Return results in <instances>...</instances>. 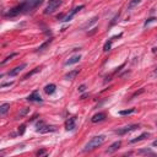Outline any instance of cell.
Returning a JSON list of instances; mask_svg holds the SVG:
<instances>
[{
  "mask_svg": "<svg viewBox=\"0 0 157 157\" xmlns=\"http://www.w3.org/2000/svg\"><path fill=\"white\" fill-rule=\"evenodd\" d=\"M41 3H42V0H25L24 3H21L19 5L14 6L13 9H10L5 14V16L6 17H15L20 14H24V13H27V11H31V10L36 9Z\"/></svg>",
  "mask_w": 157,
  "mask_h": 157,
  "instance_id": "1",
  "label": "cell"
},
{
  "mask_svg": "<svg viewBox=\"0 0 157 157\" xmlns=\"http://www.w3.org/2000/svg\"><path fill=\"white\" fill-rule=\"evenodd\" d=\"M106 141V135H97V136H93L84 147V152H89V151H92L95 148H97L98 146H101L103 142Z\"/></svg>",
  "mask_w": 157,
  "mask_h": 157,
  "instance_id": "2",
  "label": "cell"
},
{
  "mask_svg": "<svg viewBox=\"0 0 157 157\" xmlns=\"http://www.w3.org/2000/svg\"><path fill=\"white\" fill-rule=\"evenodd\" d=\"M63 4V0H50L49 4L47 5L46 10H44V14L48 15V14H53L57 9H59V6Z\"/></svg>",
  "mask_w": 157,
  "mask_h": 157,
  "instance_id": "3",
  "label": "cell"
},
{
  "mask_svg": "<svg viewBox=\"0 0 157 157\" xmlns=\"http://www.w3.org/2000/svg\"><path fill=\"white\" fill-rule=\"evenodd\" d=\"M84 8H85V5H78V6L74 8L69 14H66V15L64 16V19H63L61 21H63V22H69V21H71V20H72V17H74L78 11H80L81 9H84Z\"/></svg>",
  "mask_w": 157,
  "mask_h": 157,
  "instance_id": "4",
  "label": "cell"
},
{
  "mask_svg": "<svg viewBox=\"0 0 157 157\" xmlns=\"http://www.w3.org/2000/svg\"><path fill=\"white\" fill-rule=\"evenodd\" d=\"M135 129H139V124H130V125H126V126H124V128H120V129L115 130V133H117L118 135H125L126 133L133 131V130H135Z\"/></svg>",
  "mask_w": 157,
  "mask_h": 157,
  "instance_id": "5",
  "label": "cell"
},
{
  "mask_svg": "<svg viewBox=\"0 0 157 157\" xmlns=\"http://www.w3.org/2000/svg\"><path fill=\"white\" fill-rule=\"evenodd\" d=\"M26 66H27V64H26V63H24V64L19 65V66L14 68L13 70H10V71L8 72V75H9V76H11V77H13V76H16V75H19V74H20V72H21Z\"/></svg>",
  "mask_w": 157,
  "mask_h": 157,
  "instance_id": "6",
  "label": "cell"
},
{
  "mask_svg": "<svg viewBox=\"0 0 157 157\" xmlns=\"http://www.w3.org/2000/svg\"><path fill=\"white\" fill-rule=\"evenodd\" d=\"M75 126H76V117H71V118H69V119L65 122V129H66L68 131L74 130Z\"/></svg>",
  "mask_w": 157,
  "mask_h": 157,
  "instance_id": "7",
  "label": "cell"
},
{
  "mask_svg": "<svg viewBox=\"0 0 157 157\" xmlns=\"http://www.w3.org/2000/svg\"><path fill=\"white\" fill-rule=\"evenodd\" d=\"M27 101H28V102H43V100H42V97H41V95H39L38 91H33V92L27 97Z\"/></svg>",
  "mask_w": 157,
  "mask_h": 157,
  "instance_id": "8",
  "label": "cell"
},
{
  "mask_svg": "<svg viewBox=\"0 0 157 157\" xmlns=\"http://www.w3.org/2000/svg\"><path fill=\"white\" fill-rule=\"evenodd\" d=\"M122 146V141L120 140H118V141H115V142H113L107 150H106V152L107 153H113V152H115V151H118L119 150V147Z\"/></svg>",
  "mask_w": 157,
  "mask_h": 157,
  "instance_id": "9",
  "label": "cell"
},
{
  "mask_svg": "<svg viewBox=\"0 0 157 157\" xmlns=\"http://www.w3.org/2000/svg\"><path fill=\"white\" fill-rule=\"evenodd\" d=\"M80 59H81V55L80 54H76V55H72V57H70L65 63H64V65L65 66H68V65H72V64H76V63H78L80 61Z\"/></svg>",
  "mask_w": 157,
  "mask_h": 157,
  "instance_id": "10",
  "label": "cell"
},
{
  "mask_svg": "<svg viewBox=\"0 0 157 157\" xmlns=\"http://www.w3.org/2000/svg\"><path fill=\"white\" fill-rule=\"evenodd\" d=\"M104 119H106V113L101 112V113L95 114V115L91 118V122H92V123H100V122H103Z\"/></svg>",
  "mask_w": 157,
  "mask_h": 157,
  "instance_id": "11",
  "label": "cell"
},
{
  "mask_svg": "<svg viewBox=\"0 0 157 157\" xmlns=\"http://www.w3.org/2000/svg\"><path fill=\"white\" fill-rule=\"evenodd\" d=\"M55 130H57L55 126H53V125H47V124H46L43 128L38 129L37 131L41 133V134H46V133H53V131H55Z\"/></svg>",
  "mask_w": 157,
  "mask_h": 157,
  "instance_id": "12",
  "label": "cell"
},
{
  "mask_svg": "<svg viewBox=\"0 0 157 157\" xmlns=\"http://www.w3.org/2000/svg\"><path fill=\"white\" fill-rule=\"evenodd\" d=\"M78 72H80V70H78V69L71 70V71H69L68 74H65L64 78H65V80H72V78H75V77L78 75Z\"/></svg>",
  "mask_w": 157,
  "mask_h": 157,
  "instance_id": "13",
  "label": "cell"
},
{
  "mask_svg": "<svg viewBox=\"0 0 157 157\" xmlns=\"http://www.w3.org/2000/svg\"><path fill=\"white\" fill-rule=\"evenodd\" d=\"M55 90H57V86H55L54 84H49V85H47V86L44 87V92H46L47 95H53V93L55 92Z\"/></svg>",
  "mask_w": 157,
  "mask_h": 157,
  "instance_id": "14",
  "label": "cell"
},
{
  "mask_svg": "<svg viewBox=\"0 0 157 157\" xmlns=\"http://www.w3.org/2000/svg\"><path fill=\"white\" fill-rule=\"evenodd\" d=\"M148 133H142L141 135H139L137 137H135V139H131L130 140V144H135V142H139V141H141V140H145L146 137H148Z\"/></svg>",
  "mask_w": 157,
  "mask_h": 157,
  "instance_id": "15",
  "label": "cell"
},
{
  "mask_svg": "<svg viewBox=\"0 0 157 157\" xmlns=\"http://www.w3.org/2000/svg\"><path fill=\"white\" fill-rule=\"evenodd\" d=\"M52 42H53V38H49V39H47L44 43H42V44H41V46H39V47L36 49V52H42V50H44V49H46V48H47V47H48V46H49Z\"/></svg>",
  "mask_w": 157,
  "mask_h": 157,
  "instance_id": "16",
  "label": "cell"
},
{
  "mask_svg": "<svg viewBox=\"0 0 157 157\" xmlns=\"http://www.w3.org/2000/svg\"><path fill=\"white\" fill-rule=\"evenodd\" d=\"M9 109H10V104H9V103H3L2 106H0V114L5 115Z\"/></svg>",
  "mask_w": 157,
  "mask_h": 157,
  "instance_id": "17",
  "label": "cell"
},
{
  "mask_svg": "<svg viewBox=\"0 0 157 157\" xmlns=\"http://www.w3.org/2000/svg\"><path fill=\"white\" fill-rule=\"evenodd\" d=\"M38 71H41V68H35L33 70H31L30 72H27V74L24 76V80H26V78H28V77H31L32 75H35V74L38 72Z\"/></svg>",
  "mask_w": 157,
  "mask_h": 157,
  "instance_id": "18",
  "label": "cell"
},
{
  "mask_svg": "<svg viewBox=\"0 0 157 157\" xmlns=\"http://www.w3.org/2000/svg\"><path fill=\"white\" fill-rule=\"evenodd\" d=\"M113 41H114V38H111L108 42H106V44H104V47H103V50H104V52H109V50H111Z\"/></svg>",
  "mask_w": 157,
  "mask_h": 157,
  "instance_id": "19",
  "label": "cell"
},
{
  "mask_svg": "<svg viewBox=\"0 0 157 157\" xmlns=\"http://www.w3.org/2000/svg\"><path fill=\"white\" fill-rule=\"evenodd\" d=\"M137 153L139 155H153V151L151 150V148H144V150H139L137 151Z\"/></svg>",
  "mask_w": 157,
  "mask_h": 157,
  "instance_id": "20",
  "label": "cell"
},
{
  "mask_svg": "<svg viewBox=\"0 0 157 157\" xmlns=\"http://www.w3.org/2000/svg\"><path fill=\"white\" fill-rule=\"evenodd\" d=\"M134 112H135L134 108H131V109H125V111H120V112H119V115H129V114H131V113H134Z\"/></svg>",
  "mask_w": 157,
  "mask_h": 157,
  "instance_id": "21",
  "label": "cell"
},
{
  "mask_svg": "<svg viewBox=\"0 0 157 157\" xmlns=\"http://www.w3.org/2000/svg\"><path fill=\"white\" fill-rule=\"evenodd\" d=\"M140 3V0H130V3L128 4V9L130 10V9H133V8H135L137 4Z\"/></svg>",
  "mask_w": 157,
  "mask_h": 157,
  "instance_id": "22",
  "label": "cell"
},
{
  "mask_svg": "<svg viewBox=\"0 0 157 157\" xmlns=\"http://www.w3.org/2000/svg\"><path fill=\"white\" fill-rule=\"evenodd\" d=\"M16 55H17V53H13V54H10L9 57H6V58H5V59H4V60H3L2 63H0V64H2V65L6 64V63H8V61H9L10 59H13V58H14V57H16Z\"/></svg>",
  "mask_w": 157,
  "mask_h": 157,
  "instance_id": "23",
  "label": "cell"
},
{
  "mask_svg": "<svg viewBox=\"0 0 157 157\" xmlns=\"http://www.w3.org/2000/svg\"><path fill=\"white\" fill-rule=\"evenodd\" d=\"M25 130H26V125L25 124H21L19 126V135H24L25 134Z\"/></svg>",
  "mask_w": 157,
  "mask_h": 157,
  "instance_id": "24",
  "label": "cell"
},
{
  "mask_svg": "<svg viewBox=\"0 0 157 157\" xmlns=\"http://www.w3.org/2000/svg\"><path fill=\"white\" fill-rule=\"evenodd\" d=\"M97 20H98V17H97V16H95V17H93V19H92V20H91L90 22H87V24L85 25V27H90L91 25H93V24H96V21H97Z\"/></svg>",
  "mask_w": 157,
  "mask_h": 157,
  "instance_id": "25",
  "label": "cell"
},
{
  "mask_svg": "<svg viewBox=\"0 0 157 157\" xmlns=\"http://www.w3.org/2000/svg\"><path fill=\"white\" fill-rule=\"evenodd\" d=\"M44 125H46V123H44L43 120H39V122H37V123H36V128H37V130H38V129H41V128H43Z\"/></svg>",
  "mask_w": 157,
  "mask_h": 157,
  "instance_id": "26",
  "label": "cell"
},
{
  "mask_svg": "<svg viewBox=\"0 0 157 157\" xmlns=\"http://www.w3.org/2000/svg\"><path fill=\"white\" fill-rule=\"evenodd\" d=\"M155 20H156V17H148V19H147V20L145 21V24H144V27H146V26H147L148 24H151V22H153Z\"/></svg>",
  "mask_w": 157,
  "mask_h": 157,
  "instance_id": "27",
  "label": "cell"
},
{
  "mask_svg": "<svg viewBox=\"0 0 157 157\" xmlns=\"http://www.w3.org/2000/svg\"><path fill=\"white\" fill-rule=\"evenodd\" d=\"M28 112H30V108H25V109H22V111L20 112V114H19V115H20V117H24V115H26Z\"/></svg>",
  "mask_w": 157,
  "mask_h": 157,
  "instance_id": "28",
  "label": "cell"
},
{
  "mask_svg": "<svg viewBox=\"0 0 157 157\" xmlns=\"http://www.w3.org/2000/svg\"><path fill=\"white\" fill-rule=\"evenodd\" d=\"M14 85V82L13 81H10V82H5V84H2V85H0V87H2V89H4V87H8V86H13Z\"/></svg>",
  "mask_w": 157,
  "mask_h": 157,
  "instance_id": "29",
  "label": "cell"
},
{
  "mask_svg": "<svg viewBox=\"0 0 157 157\" xmlns=\"http://www.w3.org/2000/svg\"><path fill=\"white\" fill-rule=\"evenodd\" d=\"M43 155H47L46 150H39V151H37V156H43Z\"/></svg>",
  "mask_w": 157,
  "mask_h": 157,
  "instance_id": "30",
  "label": "cell"
},
{
  "mask_svg": "<svg viewBox=\"0 0 157 157\" xmlns=\"http://www.w3.org/2000/svg\"><path fill=\"white\" fill-rule=\"evenodd\" d=\"M118 17H119V14H117V15L114 16V19H113V21L111 22V26H112V25H114V24L117 22V19H118Z\"/></svg>",
  "mask_w": 157,
  "mask_h": 157,
  "instance_id": "31",
  "label": "cell"
},
{
  "mask_svg": "<svg viewBox=\"0 0 157 157\" xmlns=\"http://www.w3.org/2000/svg\"><path fill=\"white\" fill-rule=\"evenodd\" d=\"M86 90V85H81L80 87H78V91H80V92H84Z\"/></svg>",
  "mask_w": 157,
  "mask_h": 157,
  "instance_id": "32",
  "label": "cell"
},
{
  "mask_svg": "<svg viewBox=\"0 0 157 157\" xmlns=\"http://www.w3.org/2000/svg\"><path fill=\"white\" fill-rule=\"evenodd\" d=\"M142 92H144V90H140V91H137V92H135V93H134V95H133V96H131V98H134V97H135V96H137V95H139V93H142Z\"/></svg>",
  "mask_w": 157,
  "mask_h": 157,
  "instance_id": "33",
  "label": "cell"
},
{
  "mask_svg": "<svg viewBox=\"0 0 157 157\" xmlns=\"http://www.w3.org/2000/svg\"><path fill=\"white\" fill-rule=\"evenodd\" d=\"M152 146H157V140H155V141L152 142Z\"/></svg>",
  "mask_w": 157,
  "mask_h": 157,
  "instance_id": "34",
  "label": "cell"
},
{
  "mask_svg": "<svg viewBox=\"0 0 157 157\" xmlns=\"http://www.w3.org/2000/svg\"><path fill=\"white\" fill-rule=\"evenodd\" d=\"M153 74H155V75H157V68H156V70L153 71Z\"/></svg>",
  "mask_w": 157,
  "mask_h": 157,
  "instance_id": "35",
  "label": "cell"
},
{
  "mask_svg": "<svg viewBox=\"0 0 157 157\" xmlns=\"http://www.w3.org/2000/svg\"><path fill=\"white\" fill-rule=\"evenodd\" d=\"M156 125H157V123H156Z\"/></svg>",
  "mask_w": 157,
  "mask_h": 157,
  "instance_id": "36",
  "label": "cell"
}]
</instances>
